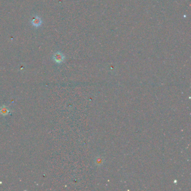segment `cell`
I'll use <instances>...</instances> for the list:
<instances>
[{
	"mask_svg": "<svg viewBox=\"0 0 191 191\" xmlns=\"http://www.w3.org/2000/svg\"><path fill=\"white\" fill-rule=\"evenodd\" d=\"M32 23L33 26H35V27H38V26H39L42 24L41 19L39 18V17L36 16L35 18H34L32 20Z\"/></svg>",
	"mask_w": 191,
	"mask_h": 191,
	"instance_id": "cell-2",
	"label": "cell"
},
{
	"mask_svg": "<svg viewBox=\"0 0 191 191\" xmlns=\"http://www.w3.org/2000/svg\"><path fill=\"white\" fill-rule=\"evenodd\" d=\"M95 162L97 165H103V162H104V159H103V158L98 156V157L96 158V159L95 160Z\"/></svg>",
	"mask_w": 191,
	"mask_h": 191,
	"instance_id": "cell-4",
	"label": "cell"
},
{
	"mask_svg": "<svg viewBox=\"0 0 191 191\" xmlns=\"http://www.w3.org/2000/svg\"><path fill=\"white\" fill-rule=\"evenodd\" d=\"M53 59H54V61L56 62L59 63L63 62L64 59V56L60 52H57L53 56Z\"/></svg>",
	"mask_w": 191,
	"mask_h": 191,
	"instance_id": "cell-1",
	"label": "cell"
},
{
	"mask_svg": "<svg viewBox=\"0 0 191 191\" xmlns=\"http://www.w3.org/2000/svg\"><path fill=\"white\" fill-rule=\"evenodd\" d=\"M9 109L7 108V106L4 105L0 108V114H2V115H6L9 114Z\"/></svg>",
	"mask_w": 191,
	"mask_h": 191,
	"instance_id": "cell-3",
	"label": "cell"
}]
</instances>
